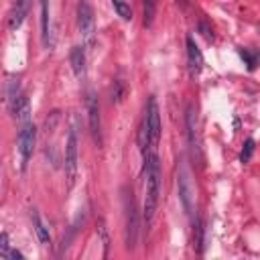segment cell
I'll return each instance as SVG.
<instances>
[{"mask_svg":"<svg viewBox=\"0 0 260 260\" xmlns=\"http://www.w3.org/2000/svg\"><path fill=\"white\" fill-rule=\"evenodd\" d=\"M10 252H12V246H10L8 234L2 232V234H0V258H2V260H10Z\"/></svg>","mask_w":260,"mask_h":260,"instance_id":"21","label":"cell"},{"mask_svg":"<svg viewBox=\"0 0 260 260\" xmlns=\"http://www.w3.org/2000/svg\"><path fill=\"white\" fill-rule=\"evenodd\" d=\"M69 63H71V69H73V73H75V77L77 79H83L85 77V51H83V47H79V45H75L73 49H71V53H69Z\"/></svg>","mask_w":260,"mask_h":260,"instance_id":"13","label":"cell"},{"mask_svg":"<svg viewBox=\"0 0 260 260\" xmlns=\"http://www.w3.org/2000/svg\"><path fill=\"white\" fill-rule=\"evenodd\" d=\"M85 110H87V124L89 134L98 146H102V118H100V104L93 89H87L85 93Z\"/></svg>","mask_w":260,"mask_h":260,"instance_id":"7","label":"cell"},{"mask_svg":"<svg viewBox=\"0 0 260 260\" xmlns=\"http://www.w3.org/2000/svg\"><path fill=\"white\" fill-rule=\"evenodd\" d=\"M10 112H12L14 120H16L20 126L26 124V122H30V104H28V98L22 93V95L18 98V102L10 108Z\"/></svg>","mask_w":260,"mask_h":260,"instance_id":"14","label":"cell"},{"mask_svg":"<svg viewBox=\"0 0 260 260\" xmlns=\"http://www.w3.org/2000/svg\"><path fill=\"white\" fill-rule=\"evenodd\" d=\"M112 2V6H114V10H116V14L122 18V20H132V8H130V4L126 2V0H110Z\"/></svg>","mask_w":260,"mask_h":260,"instance_id":"18","label":"cell"},{"mask_svg":"<svg viewBox=\"0 0 260 260\" xmlns=\"http://www.w3.org/2000/svg\"><path fill=\"white\" fill-rule=\"evenodd\" d=\"M160 160L156 152L144 154V221L150 223L154 219V213L158 209V199H160Z\"/></svg>","mask_w":260,"mask_h":260,"instance_id":"1","label":"cell"},{"mask_svg":"<svg viewBox=\"0 0 260 260\" xmlns=\"http://www.w3.org/2000/svg\"><path fill=\"white\" fill-rule=\"evenodd\" d=\"M124 209H126V248L134 250L136 242H138V213H136V205L132 199V191L124 193Z\"/></svg>","mask_w":260,"mask_h":260,"instance_id":"8","label":"cell"},{"mask_svg":"<svg viewBox=\"0 0 260 260\" xmlns=\"http://www.w3.org/2000/svg\"><path fill=\"white\" fill-rule=\"evenodd\" d=\"M77 26H79L83 45L87 49H91L95 45V14L87 0L77 2Z\"/></svg>","mask_w":260,"mask_h":260,"instance_id":"4","label":"cell"},{"mask_svg":"<svg viewBox=\"0 0 260 260\" xmlns=\"http://www.w3.org/2000/svg\"><path fill=\"white\" fill-rule=\"evenodd\" d=\"M185 126H187V140H189V148H191V156L197 165L203 162V154H201V140H199V122H197V108L195 104L187 106L185 112Z\"/></svg>","mask_w":260,"mask_h":260,"instance_id":"5","label":"cell"},{"mask_svg":"<svg viewBox=\"0 0 260 260\" xmlns=\"http://www.w3.org/2000/svg\"><path fill=\"white\" fill-rule=\"evenodd\" d=\"M148 122V130H150V152H156L158 140H160V110H158V102L156 98H148L144 114H142Z\"/></svg>","mask_w":260,"mask_h":260,"instance_id":"9","label":"cell"},{"mask_svg":"<svg viewBox=\"0 0 260 260\" xmlns=\"http://www.w3.org/2000/svg\"><path fill=\"white\" fill-rule=\"evenodd\" d=\"M199 30H201V35H203L207 41H213V30L207 26V22H205V20H201V22H199Z\"/></svg>","mask_w":260,"mask_h":260,"instance_id":"23","label":"cell"},{"mask_svg":"<svg viewBox=\"0 0 260 260\" xmlns=\"http://www.w3.org/2000/svg\"><path fill=\"white\" fill-rule=\"evenodd\" d=\"M254 148H256V142H254V138H248L246 142H244V146H242V152H240V162H250V158H252V154H254Z\"/></svg>","mask_w":260,"mask_h":260,"instance_id":"20","label":"cell"},{"mask_svg":"<svg viewBox=\"0 0 260 260\" xmlns=\"http://www.w3.org/2000/svg\"><path fill=\"white\" fill-rule=\"evenodd\" d=\"M41 41L45 49H53V28H51V2L41 0Z\"/></svg>","mask_w":260,"mask_h":260,"instance_id":"11","label":"cell"},{"mask_svg":"<svg viewBox=\"0 0 260 260\" xmlns=\"http://www.w3.org/2000/svg\"><path fill=\"white\" fill-rule=\"evenodd\" d=\"M154 12H156V0H144V26H152L154 20Z\"/></svg>","mask_w":260,"mask_h":260,"instance_id":"19","label":"cell"},{"mask_svg":"<svg viewBox=\"0 0 260 260\" xmlns=\"http://www.w3.org/2000/svg\"><path fill=\"white\" fill-rule=\"evenodd\" d=\"M30 217H32V228H35V234H37L39 242H41L43 246H49V244H51V234H49L47 223L43 221V217H41L39 211H35V209H32Z\"/></svg>","mask_w":260,"mask_h":260,"instance_id":"15","label":"cell"},{"mask_svg":"<svg viewBox=\"0 0 260 260\" xmlns=\"http://www.w3.org/2000/svg\"><path fill=\"white\" fill-rule=\"evenodd\" d=\"M26 8H28V0H14L12 2V8L8 12V28L10 30H16L22 24V20L26 16Z\"/></svg>","mask_w":260,"mask_h":260,"instance_id":"12","label":"cell"},{"mask_svg":"<svg viewBox=\"0 0 260 260\" xmlns=\"http://www.w3.org/2000/svg\"><path fill=\"white\" fill-rule=\"evenodd\" d=\"M185 45H187V69H189V75L197 77L201 73V69H203V53L197 47L193 37H187Z\"/></svg>","mask_w":260,"mask_h":260,"instance_id":"10","label":"cell"},{"mask_svg":"<svg viewBox=\"0 0 260 260\" xmlns=\"http://www.w3.org/2000/svg\"><path fill=\"white\" fill-rule=\"evenodd\" d=\"M20 95H22V91H20L18 79H16V77H10V79H8V85H6V102H8V108H12V106L18 102Z\"/></svg>","mask_w":260,"mask_h":260,"instance_id":"16","label":"cell"},{"mask_svg":"<svg viewBox=\"0 0 260 260\" xmlns=\"http://www.w3.org/2000/svg\"><path fill=\"white\" fill-rule=\"evenodd\" d=\"M35 142H37V128L32 122H26L20 126L18 132V154H20V171H26L28 160L32 156L35 150Z\"/></svg>","mask_w":260,"mask_h":260,"instance_id":"6","label":"cell"},{"mask_svg":"<svg viewBox=\"0 0 260 260\" xmlns=\"http://www.w3.org/2000/svg\"><path fill=\"white\" fill-rule=\"evenodd\" d=\"M193 248L199 252V254H203V236H205V225H203V219L201 217H197L195 221H193Z\"/></svg>","mask_w":260,"mask_h":260,"instance_id":"17","label":"cell"},{"mask_svg":"<svg viewBox=\"0 0 260 260\" xmlns=\"http://www.w3.org/2000/svg\"><path fill=\"white\" fill-rule=\"evenodd\" d=\"M177 187H179V199L187 215H193L195 211V185H193V175L187 167L185 160H179L177 167Z\"/></svg>","mask_w":260,"mask_h":260,"instance_id":"3","label":"cell"},{"mask_svg":"<svg viewBox=\"0 0 260 260\" xmlns=\"http://www.w3.org/2000/svg\"><path fill=\"white\" fill-rule=\"evenodd\" d=\"M238 53H240V57H242V59L246 61L248 69H250V71H254V69H256V65H258V57H256L254 53H250L248 49H240Z\"/></svg>","mask_w":260,"mask_h":260,"instance_id":"22","label":"cell"},{"mask_svg":"<svg viewBox=\"0 0 260 260\" xmlns=\"http://www.w3.org/2000/svg\"><path fill=\"white\" fill-rule=\"evenodd\" d=\"M77 167H79V134H77V124L73 122L67 140H65V154H63V171L67 179V187L71 189L77 179Z\"/></svg>","mask_w":260,"mask_h":260,"instance_id":"2","label":"cell"}]
</instances>
